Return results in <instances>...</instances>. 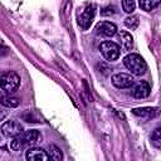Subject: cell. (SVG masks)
<instances>
[{
  "label": "cell",
  "instance_id": "cell-12",
  "mask_svg": "<svg viewBox=\"0 0 161 161\" xmlns=\"http://www.w3.org/2000/svg\"><path fill=\"white\" fill-rule=\"evenodd\" d=\"M0 104L6 108H16L20 104V99L10 94H4V96H0Z\"/></svg>",
  "mask_w": 161,
  "mask_h": 161
},
{
  "label": "cell",
  "instance_id": "cell-20",
  "mask_svg": "<svg viewBox=\"0 0 161 161\" xmlns=\"http://www.w3.org/2000/svg\"><path fill=\"white\" fill-rule=\"evenodd\" d=\"M8 113H9V111H6L5 108H3V107H0V122H1V121H4V119L6 118V116H8Z\"/></svg>",
  "mask_w": 161,
  "mask_h": 161
},
{
  "label": "cell",
  "instance_id": "cell-14",
  "mask_svg": "<svg viewBox=\"0 0 161 161\" xmlns=\"http://www.w3.org/2000/svg\"><path fill=\"white\" fill-rule=\"evenodd\" d=\"M48 157L53 161H60L63 158V153H62V150L59 147H57L55 145H49L48 147V152H47Z\"/></svg>",
  "mask_w": 161,
  "mask_h": 161
},
{
  "label": "cell",
  "instance_id": "cell-15",
  "mask_svg": "<svg viewBox=\"0 0 161 161\" xmlns=\"http://www.w3.org/2000/svg\"><path fill=\"white\" fill-rule=\"evenodd\" d=\"M160 1L161 0H138V4H140V8L142 10L151 11L160 5Z\"/></svg>",
  "mask_w": 161,
  "mask_h": 161
},
{
  "label": "cell",
  "instance_id": "cell-1",
  "mask_svg": "<svg viewBox=\"0 0 161 161\" xmlns=\"http://www.w3.org/2000/svg\"><path fill=\"white\" fill-rule=\"evenodd\" d=\"M42 138L40 133L38 130H28V131H23L20 135L13 137V141L10 143V147L13 151H19L24 147H29L35 145L36 142H39Z\"/></svg>",
  "mask_w": 161,
  "mask_h": 161
},
{
  "label": "cell",
  "instance_id": "cell-18",
  "mask_svg": "<svg viewBox=\"0 0 161 161\" xmlns=\"http://www.w3.org/2000/svg\"><path fill=\"white\" fill-rule=\"evenodd\" d=\"M122 8H123L125 13L131 14V13H133V10L136 8V1L135 0H122Z\"/></svg>",
  "mask_w": 161,
  "mask_h": 161
},
{
  "label": "cell",
  "instance_id": "cell-8",
  "mask_svg": "<svg viewBox=\"0 0 161 161\" xmlns=\"http://www.w3.org/2000/svg\"><path fill=\"white\" fill-rule=\"evenodd\" d=\"M132 89H131V94L135 97V98H146L150 96V92H151V87L150 84L146 82V80H141L138 83H133L132 86Z\"/></svg>",
  "mask_w": 161,
  "mask_h": 161
},
{
  "label": "cell",
  "instance_id": "cell-9",
  "mask_svg": "<svg viewBox=\"0 0 161 161\" xmlns=\"http://www.w3.org/2000/svg\"><path fill=\"white\" fill-rule=\"evenodd\" d=\"M94 33L102 36H113L117 33V26L111 21H99L96 25Z\"/></svg>",
  "mask_w": 161,
  "mask_h": 161
},
{
  "label": "cell",
  "instance_id": "cell-6",
  "mask_svg": "<svg viewBox=\"0 0 161 161\" xmlns=\"http://www.w3.org/2000/svg\"><path fill=\"white\" fill-rule=\"evenodd\" d=\"M21 132H23V126L20 122H18L15 119H9V121L4 122L1 126V133L8 138H13V137L20 135Z\"/></svg>",
  "mask_w": 161,
  "mask_h": 161
},
{
  "label": "cell",
  "instance_id": "cell-10",
  "mask_svg": "<svg viewBox=\"0 0 161 161\" xmlns=\"http://www.w3.org/2000/svg\"><path fill=\"white\" fill-rule=\"evenodd\" d=\"M25 158L28 161H47L49 160L47 151L40 147H29L25 151Z\"/></svg>",
  "mask_w": 161,
  "mask_h": 161
},
{
  "label": "cell",
  "instance_id": "cell-11",
  "mask_svg": "<svg viewBox=\"0 0 161 161\" xmlns=\"http://www.w3.org/2000/svg\"><path fill=\"white\" fill-rule=\"evenodd\" d=\"M118 38H119L121 47H122L123 50H131V49H132V45H133V38H132V35H131L128 31L121 30V31L118 33Z\"/></svg>",
  "mask_w": 161,
  "mask_h": 161
},
{
  "label": "cell",
  "instance_id": "cell-16",
  "mask_svg": "<svg viewBox=\"0 0 161 161\" xmlns=\"http://www.w3.org/2000/svg\"><path fill=\"white\" fill-rule=\"evenodd\" d=\"M151 143L156 148H160L161 147V128L160 127H157L152 132V135H151Z\"/></svg>",
  "mask_w": 161,
  "mask_h": 161
},
{
  "label": "cell",
  "instance_id": "cell-21",
  "mask_svg": "<svg viewBox=\"0 0 161 161\" xmlns=\"http://www.w3.org/2000/svg\"><path fill=\"white\" fill-rule=\"evenodd\" d=\"M6 54H8V49L4 48V47H0V58L4 57V55H6Z\"/></svg>",
  "mask_w": 161,
  "mask_h": 161
},
{
  "label": "cell",
  "instance_id": "cell-17",
  "mask_svg": "<svg viewBox=\"0 0 161 161\" xmlns=\"http://www.w3.org/2000/svg\"><path fill=\"white\" fill-rule=\"evenodd\" d=\"M138 23H140V20H138V16H136V15H131L125 19V25L131 30H135L138 26Z\"/></svg>",
  "mask_w": 161,
  "mask_h": 161
},
{
  "label": "cell",
  "instance_id": "cell-19",
  "mask_svg": "<svg viewBox=\"0 0 161 161\" xmlns=\"http://www.w3.org/2000/svg\"><path fill=\"white\" fill-rule=\"evenodd\" d=\"M114 13V8H111V6H108V8H104L102 11H101V14L104 16V15H112Z\"/></svg>",
  "mask_w": 161,
  "mask_h": 161
},
{
  "label": "cell",
  "instance_id": "cell-7",
  "mask_svg": "<svg viewBox=\"0 0 161 161\" xmlns=\"http://www.w3.org/2000/svg\"><path fill=\"white\" fill-rule=\"evenodd\" d=\"M112 84L118 88V89H125V88H131V86L135 83V79L131 74L127 73H116L111 78Z\"/></svg>",
  "mask_w": 161,
  "mask_h": 161
},
{
  "label": "cell",
  "instance_id": "cell-2",
  "mask_svg": "<svg viewBox=\"0 0 161 161\" xmlns=\"http://www.w3.org/2000/svg\"><path fill=\"white\" fill-rule=\"evenodd\" d=\"M20 86V77L15 72H1L0 70V92L5 94L14 93Z\"/></svg>",
  "mask_w": 161,
  "mask_h": 161
},
{
  "label": "cell",
  "instance_id": "cell-4",
  "mask_svg": "<svg viewBox=\"0 0 161 161\" xmlns=\"http://www.w3.org/2000/svg\"><path fill=\"white\" fill-rule=\"evenodd\" d=\"M99 52L104 57L106 60L113 62V60H117L119 58V55H121V47L117 43H114V42L106 40V42H102L99 44Z\"/></svg>",
  "mask_w": 161,
  "mask_h": 161
},
{
  "label": "cell",
  "instance_id": "cell-3",
  "mask_svg": "<svg viewBox=\"0 0 161 161\" xmlns=\"http://www.w3.org/2000/svg\"><path fill=\"white\" fill-rule=\"evenodd\" d=\"M123 64L133 75H142L147 69V65L143 58L136 53H131L127 57H125Z\"/></svg>",
  "mask_w": 161,
  "mask_h": 161
},
{
  "label": "cell",
  "instance_id": "cell-5",
  "mask_svg": "<svg viewBox=\"0 0 161 161\" xmlns=\"http://www.w3.org/2000/svg\"><path fill=\"white\" fill-rule=\"evenodd\" d=\"M94 15H96V5L94 4H91V5H87V8L80 13V15L78 16V25L83 29V30H87L93 19H94Z\"/></svg>",
  "mask_w": 161,
  "mask_h": 161
},
{
  "label": "cell",
  "instance_id": "cell-13",
  "mask_svg": "<svg viewBox=\"0 0 161 161\" xmlns=\"http://www.w3.org/2000/svg\"><path fill=\"white\" fill-rule=\"evenodd\" d=\"M132 113L140 117H152L155 114L158 113L157 108H148V107H143V108H135L132 109Z\"/></svg>",
  "mask_w": 161,
  "mask_h": 161
}]
</instances>
